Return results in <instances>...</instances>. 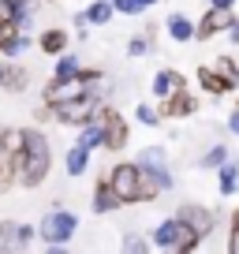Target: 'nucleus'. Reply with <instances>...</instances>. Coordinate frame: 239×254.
Segmentation results:
<instances>
[{"label": "nucleus", "instance_id": "obj_1", "mask_svg": "<svg viewBox=\"0 0 239 254\" xmlns=\"http://www.w3.org/2000/svg\"><path fill=\"white\" fill-rule=\"evenodd\" d=\"M15 172L26 187H38L49 172V142L38 131H23V142L15 150Z\"/></svg>", "mask_w": 239, "mask_h": 254}, {"label": "nucleus", "instance_id": "obj_2", "mask_svg": "<svg viewBox=\"0 0 239 254\" xmlns=\"http://www.w3.org/2000/svg\"><path fill=\"white\" fill-rule=\"evenodd\" d=\"M109 187H112V194L120 198V206L123 202H138L142 198V172H138V165H116V168H109Z\"/></svg>", "mask_w": 239, "mask_h": 254}, {"label": "nucleus", "instance_id": "obj_3", "mask_svg": "<svg viewBox=\"0 0 239 254\" xmlns=\"http://www.w3.org/2000/svg\"><path fill=\"white\" fill-rule=\"evenodd\" d=\"M153 239H157L161 247H176V251H194V243H198V236H194L179 217H176V221H165L153 232Z\"/></svg>", "mask_w": 239, "mask_h": 254}, {"label": "nucleus", "instance_id": "obj_4", "mask_svg": "<svg viewBox=\"0 0 239 254\" xmlns=\"http://www.w3.org/2000/svg\"><path fill=\"white\" fill-rule=\"evenodd\" d=\"M97 124H101V146H109V150L127 146V124L120 120V112L101 109V112H97Z\"/></svg>", "mask_w": 239, "mask_h": 254}, {"label": "nucleus", "instance_id": "obj_5", "mask_svg": "<svg viewBox=\"0 0 239 254\" xmlns=\"http://www.w3.org/2000/svg\"><path fill=\"white\" fill-rule=\"evenodd\" d=\"M38 232H41V236H45L53 247H60V243H64V239L75 232V217H71V213H49L45 221H41Z\"/></svg>", "mask_w": 239, "mask_h": 254}, {"label": "nucleus", "instance_id": "obj_6", "mask_svg": "<svg viewBox=\"0 0 239 254\" xmlns=\"http://www.w3.org/2000/svg\"><path fill=\"white\" fill-rule=\"evenodd\" d=\"M90 97H71V101H60V109H56V120L60 124H90Z\"/></svg>", "mask_w": 239, "mask_h": 254}, {"label": "nucleus", "instance_id": "obj_7", "mask_svg": "<svg viewBox=\"0 0 239 254\" xmlns=\"http://www.w3.org/2000/svg\"><path fill=\"white\" fill-rule=\"evenodd\" d=\"M30 239H34V228H26V224H11V221L0 224V251H19Z\"/></svg>", "mask_w": 239, "mask_h": 254}, {"label": "nucleus", "instance_id": "obj_8", "mask_svg": "<svg viewBox=\"0 0 239 254\" xmlns=\"http://www.w3.org/2000/svg\"><path fill=\"white\" fill-rule=\"evenodd\" d=\"M86 94V82L79 79V75H75V79H56L53 86L45 90V101H71V97H82Z\"/></svg>", "mask_w": 239, "mask_h": 254}, {"label": "nucleus", "instance_id": "obj_9", "mask_svg": "<svg viewBox=\"0 0 239 254\" xmlns=\"http://www.w3.org/2000/svg\"><path fill=\"white\" fill-rule=\"evenodd\" d=\"M179 221H183L198 239L209 236V228H213V217H209V209H202V206H183L179 209Z\"/></svg>", "mask_w": 239, "mask_h": 254}, {"label": "nucleus", "instance_id": "obj_10", "mask_svg": "<svg viewBox=\"0 0 239 254\" xmlns=\"http://www.w3.org/2000/svg\"><path fill=\"white\" fill-rule=\"evenodd\" d=\"M232 23V15H228V8H213V11H206V19H202V26L194 34L198 38H209V34H217V30H224V26Z\"/></svg>", "mask_w": 239, "mask_h": 254}, {"label": "nucleus", "instance_id": "obj_11", "mask_svg": "<svg viewBox=\"0 0 239 254\" xmlns=\"http://www.w3.org/2000/svg\"><path fill=\"white\" fill-rule=\"evenodd\" d=\"M11 168H15V153L8 150V142H4V131H0V190H8Z\"/></svg>", "mask_w": 239, "mask_h": 254}, {"label": "nucleus", "instance_id": "obj_12", "mask_svg": "<svg viewBox=\"0 0 239 254\" xmlns=\"http://www.w3.org/2000/svg\"><path fill=\"white\" fill-rule=\"evenodd\" d=\"M198 79H202V86H206L209 94H224V90H228V79H224V75H217V71H209V67H202Z\"/></svg>", "mask_w": 239, "mask_h": 254}, {"label": "nucleus", "instance_id": "obj_13", "mask_svg": "<svg viewBox=\"0 0 239 254\" xmlns=\"http://www.w3.org/2000/svg\"><path fill=\"white\" fill-rule=\"evenodd\" d=\"M116 206H120V198L112 194L109 183H101V187H97V202H94V209H97V213H109V209H116Z\"/></svg>", "mask_w": 239, "mask_h": 254}, {"label": "nucleus", "instance_id": "obj_14", "mask_svg": "<svg viewBox=\"0 0 239 254\" xmlns=\"http://www.w3.org/2000/svg\"><path fill=\"white\" fill-rule=\"evenodd\" d=\"M168 112H172V116H187V112H194V97H191V94H183V86H179V94L172 97Z\"/></svg>", "mask_w": 239, "mask_h": 254}, {"label": "nucleus", "instance_id": "obj_15", "mask_svg": "<svg viewBox=\"0 0 239 254\" xmlns=\"http://www.w3.org/2000/svg\"><path fill=\"white\" fill-rule=\"evenodd\" d=\"M179 86H183V79H179L176 71H161L157 82H153V90H157V94H172V90H179Z\"/></svg>", "mask_w": 239, "mask_h": 254}, {"label": "nucleus", "instance_id": "obj_16", "mask_svg": "<svg viewBox=\"0 0 239 254\" xmlns=\"http://www.w3.org/2000/svg\"><path fill=\"white\" fill-rule=\"evenodd\" d=\"M168 34H172L176 41H187V38H191V34H194V26L187 23L183 15H176V19H168Z\"/></svg>", "mask_w": 239, "mask_h": 254}, {"label": "nucleus", "instance_id": "obj_17", "mask_svg": "<svg viewBox=\"0 0 239 254\" xmlns=\"http://www.w3.org/2000/svg\"><path fill=\"white\" fill-rule=\"evenodd\" d=\"M0 82L8 90H23L26 86V71H19V67H8V71H0Z\"/></svg>", "mask_w": 239, "mask_h": 254}, {"label": "nucleus", "instance_id": "obj_18", "mask_svg": "<svg viewBox=\"0 0 239 254\" xmlns=\"http://www.w3.org/2000/svg\"><path fill=\"white\" fill-rule=\"evenodd\" d=\"M64 30H49V34H41V49H45V53H60V49H64Z\"/></svg>", "mask_w": 239, "mask_h": 254}, {"label": "nucleus", "instance_id": "obj_19", "mask_svg": "<svg viewBox=\"0 0 239 254\" xmlns=\"http://www.w3.org/2000/svg\"><path fill=\"white\" fill-rule=\"evenodd\" d=\"M79 146H82V150H94V146H101V124H90L86 127V131H82V138H79Z\"/></svg>", "mask_w": 239, "mask_h": 254}, {"label": "nucleus", "instance_id": "obj_20", "mask_svg": "<svg viewBox=\"0 0 239 254\" xmlns=\"http://www.w3.org/2000/svg\"><path fill=\"white\" fill-rule=\"evenodd\" d=\"M82 168H86V150H82V146H75V150L67 153V172H75V176H79Z\"/></svg>", "mask_w": 239, "mask_h": 254}, {"label": "nucleus", "instance_id": "obj_21", "mask_svg": "<svg viewBox=\"0 0 239 254\" xmlns=\"http://www.w3.org/2000/svg\"><path fill=\"white\" fill-rule=\"evenodd\" d=\"M79 75V64H75V56H64V60L56 64V79H75Z\"/></svg>", "mask_w": 239, "mask_h": 254}, {"label": "nucleus", "instance_id": "obj_22", "mask_svg": "<svg viewBox=\"0 0 239 254\" xmlns=\"http://www.w3.org/2000/svg\"><path fill=\"white\" fill-rule=\"evenodd\" d=\"M221 190H224V194H232V190H236V168H232V165L221 168Z\"/></svg>", "mask_w": 239, "mask_h": 254}, {"label": "nucleus", "instance_id": "obj_23", "mask_svg": "<svg viewBox=\"0 0 239 254\" xmlns=\"http://www.w3.org/2000/svg\"><path fill=\"white\" fill-rule=\"evenodd\" d=\"M15 38V19H0V49Z\"/></svg>", "mask_w": 239, "mask_h": 254}, {"label": "nucleus", "instance_id": "obj_24", "mask_svg": "<svg viewBox=\"0 0 239 254\" xmlns=\"http://www.w3.org/2000/svg\"><path fill=\"white\" fill-rule=\"evenodd\" d=\"M0 19H15V23H19V19H23V11H19L11 0H0Z\"/></svg>", "mask_w": 239, "mask_h": 254}, {"label": "nucleus", "instance_id": "obj_25", "mask_svg": "<svg viewBox=\"0 0 239 254\" xmlns=\"http://www.w3.org/2000/svg\"><path fill=\"white\" fill-rule=\"evenodd\" d=\"M86 19L90 23H105V19H109V4H94V8L86 11Z\"/></svg>", "mask_w": 239, "mask_h": 254}, {"label": "nucleus", "instance_id": "obj_26", "mask_svg": "<svg viewBox=\"0 0 239 254\" xmlns=\"http://www.w3.org/2000/svg\"><path fill=\"white\" fill-rule=\"evenodd\" d=\"M138 120H142V124H157V112H153L150 105H142V109H138Z\"/></svg>", "mask_w": 239, "mask_h": 254}, {"label": "nucleus", "instance_id": "obj_27", "mask_svg": "<svg viewBox=\"0 0 239 254\" xmlns=\"http://www.w3.org/2000/svg\"><path fill=\"white\" fill-rule=\"evenodd\" d=\"M221 161H224V150H221V146H217V150H209V157H206V165H221Z\"/></svg>", "mask_w": 239, "mask_h": 254}, {"label": "nucleus", "instance_id": "obj_28", "mask_svg": "<svg viewBox=\"0 0 239 254\" xmlns=\"http://www.w3.org/2000/svg\"><path fill=\"white\" fill-rule=\"evenodd\" d=\"M123 247H127V251H146V243L138 236H127V243H123Z\"/></svg>", "mask_w": 239, "mask_h": 254}, {"label": "nucleus", "instance_id": "obj_29", "mask_svg": "<svg viewBox=\"0 0 239 254\" xmlns=\"http://www.w3.org/2000/svg\"><path fill=\"white\" fill-rule=\"evenodd\" d=\"M232 251L239 254V213H236V224H232Z\"/></svg>", "mask_w": 239, "mask_h": 254}, {"label": "nucleus", "instance_id": "obj_30", "mask_svg": "<svg viewBox=\"0 0 239 254\" xmlns=\"http://www.w3.org/2000/svg\"><path fill=\"white\" fill-rule=\"evenodd\" d=\"M116 8H120V11H127V15H131V11H138V4H135V0H116Z\"/></svg>", "mask_w": 239, "mask_h": 254}, {"label": "nucleus", "instance_id": "obj_31", "mask_svg": "<svg viewBox=\"0 0 239 254\" xmlns=\"http://www.w3.org/2000/svg\"><path fill=\"white\" fill-rule=\"evenodd\" d=\"M131 53H135V56H138V53H146V41H142V38H135V41H131Z\"/></svg>", "mask_w": 239, "mask_h": 254}, {"label": "nucleus", "instance_id": "obj_32", "mask_svg": "<svg viewBox=\"0 0 239 254\" xmlns=\"http://www.w3.org/2000/svg\"><path fill=\"white\" fill-rule=\"evenodd\" d=\"M232 131L239 135V109H236V116H232Z\"/></svg>", "mask_w": 239, "mask_h": 254}, {"label": "nucleus", "instance_id": "obj_33", "mask_svg": "<svg viewBox=\"0 0 239 254\" xmlns=\"http://www.w3.org/2000/svg\"><path fill=\"white\" fill-rule=\"evenodd\" d=\"M11 4H15V8L23 11V15H26V0H11Z\"/></svg>", "mask_w": 239, "mask_h": 254}, {"label": "nucleus", "instance_id": "obj_34", "mask_svg": "<svg viewBox=\"0 0 239 254\" xmlns=\"http://www.w3.org/2000/svg\"><path fill=\"white\" fill-rule=\"evenodd\" d=\"M228 4H232V0H213V8H228Z\"/></svg>", "mask_w": 239, "mask_h": 254}, {"label": "nucleus", "instance_id": "obj_35", "mask_svg": "<svg viewBox=\"0 0 239 254\" xmlns=\"http://www.w3.org/2000/svg\"><path fill=\"white\" fill-rule=\"evenodd\" d=\"M232 23H236V19H232ZM232 38H236V41H239V23H236V26H232Z\"/></svg>", "mask_w": 239, "mask_h": 254}, {"label": "nucleus", "instance_id": "obj_36", "mask_svg": "<svg viewBox=\"0 0 239 254\" xmlns=\"http://www.w3.org/2000/svg\"><path fill=\"white\" fill-rule=\"evenodd\" d=\"M135 4H138V8H142V4H153V0H135Z\"/></svg>", "mask_w": 239, "mask_h": 254}, {"label": "nucleus", "instance_id": "obj_37", "mask_svg": "<svg viewBox=\"0 0 239 254\" xmlns=\"http://www.w3.org/2000/svg\"><path fill=\"white\" fill-rule=\"evenodd\" d=\"M0 71H4V67H0Z\"/></svg>", "mask_w": 239, "mask_h": 254}]
</instances>
